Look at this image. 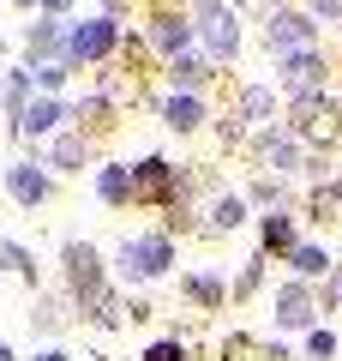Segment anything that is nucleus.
I'll return each mask as SVG.
<instances>
[{
	"label": "nucleus",
	"instance_id": "nucleus-10",
	"mask_svg": "<svg viewBox=\"0 0 342 361\" xmlns=\"http://www.w3.org/2000/svg\"><path fill=\"white\" fill-rule=\"evenodd\" d=\"M78 163H84V139H78V133H54L49 163H42V169H78Z\"/></svg>",
	"mask_w": 342,
	"mask_h": 361
},
{
	"label": "nucleus",
	"instance_id": "nucleus-12",
	"mask_svg": "<svg viewBox=\"0 0 342 361\" xmlns=\"http://www.w3.org/2000/svg\"><path fill=\"white\" fill-rule=\"evenodd\" d=\"M0 271H18V277L37 283V259H30V247H18V241H0Z\"/></svg>",
	"mask_w": 342,
	"mask_h": 361
},
{
	"label": "nucleus",
	"instance_id": "nucleus-3",
	"mask_svg": "<svg viewBox=\"0 0 342 361\" xmlns=\"http://www.w3.org/2000/svg\"><path fill=\"white\" fill-rule=\"evenodd\" d=\"M61 265H66L72 295L90 307V301L102 295V259H96V247H90V241H66V247H61Z\"/></svg>",
	"mask_w": 342,
	"mask_h": 361
},
{
	"label": "nucleus",
	"instance_id": "nucleus-17",
	"mask_svg": "<svg viewBox=\"0 0 342 361\" xmlns=\"http://www.w3.org/2000/svg\"><path fill=\"white\" fill-rule=\"evenodd\" d=\"M294 265H300V271H324L330 259H324V253H312V247H300V253H294Z\"/></svg>",
	"mask_w": 342,
	"mask_h": 361
},
{
	"label": "nucleus",
	"instance_id": "nucleus-8",
	"mask_svg": "<svg viewBox=\"0 0 342 361\" xmlns=\"http://www.w3.org/2000/svg\"><path fill=\"white\" fill-rule=\"evenodd\" d=\"M96 193L108 199V205H127V199H132V169L108 163V169H102V175H96Z\"/></svg>",
	"mask_w": 342,
	"mask_h": 361
},
{
	"label": "nucleus",
	"instance_id": "nucleus-14",
	"mask_svg": "<svg viewBox=\"0 0 342 361\" xmlns=\"http://www.w3.org/2000/svg\"><path fill=\"white\" fill-rule=\"evenodd\" d=\"M156 49H186V25H180V18H156Z\"/></svg>",
	"mask_w": 342,
	"mask_h": 361
},
{
	"label": "nucleus",
	"instance_id": "nucleus-20",
	"mask_svg": "<svg viewBox=\"0 0 342 361\" xmlns=\"http://www.w3.org/2000/svg\"><path fill=\"white\" fill-rule=\"evenodd\" d=\"M175 78H180V85H198L204 73H198V61H180V66H175Z\"/></svg>",
	"mask_w": 342,
	"mask_h": 361
},
{
	"label": "nucleus",
	"instance_id": "nucleus-11",
	"mask_svg": "<svg viewBox=\"0 0 342 361\" xmlns=\"http://www.w3.org/2000/svg\"><path fill=\"white\" fill-rule=\"evenodd\" d=\"M306 37H312V25L294 18V13H282L277 25H270V42H277V49H294V42H306Z\"/></svg>",
	"mask_w": 342,
	"mask_h": 361
},
{
	"label": "nucleus",
	"instance_id": "nucleus-9",
	"mask_svg": "<svg viewBox=\"0 0 342 361\" xmlns=\"http://www.w3.org/2000/svg\"><path fill=\"white\" fill-rule=\"evenodd\" d=\"M204 37H210L216 54H234V18H228L222 6H204Z\"/></svg>",
	"mask_w": 342,
	"mask_h": 361
},
{
	"label": "nucleus",
	"instance_id": "nucleus-4",
	"mask_svg": "<svg viewBox=\"0 0 342 361\" xmlns=\"http://www.w3.org/2000/svg\"><path fill=\"white\" fill-rule=\"evenodd\" d=\"M42 61H66V25L61 18H37L25 30V66H42Z\"/></svg>",
	"mask_w": 342,
	"mask_h": 361
},
{
	"label": "nucleus",
	"instance_id": "nucleus-21",
	"mask_svg": "<svg viewBox=\"0 0 342 361\" xmlns=\"http://www.w3.org/2000/svg\"><path fill=\"white\" fill-rule=\"evenodd\" d=\"M66 6H72V0H42V13H49V18H61Z\"/></svg>",
	"mask_w": 342,
	"mask_h": 361
},
{
	"label": "nucleus",
	"instance_id": "nucleus-24",
	"mask_svg": "<svg viewBox=\"0 0 342 361\" xmlns=\"http://www.w3.org/2000/svg\"><path fill=\"white\" fill-rule=\"evenodd\" d=\"M18 6H42V0H18Z\"/></svg>",
	"mask_w": 342,
	"mask_h": 361
},
{
	"label": "nucleus",
	"instance_id": "nucleus-7",
	"mask_svg": "<svg viewBox=\"0 0 342 361\" xmlns=\"http://www.w3.org/2000/svg\"><path fill=\"white\" fill-rule=\"evenodd\" d=\"M168 175H175V169H168L163 157H144V163L132 169V199H168Z\"/></svg>",
	"mask_w": 342,
	"mask_h": 361
},
{
	"label": "nucleus",
	"instance_id": "nucleus-22",
	"mask_svg": "<svg viewBox=\"0 0 342 361\" xmlns=\"http://www.w3.org/2000/svg\"><path fill=\"white\" fill-rule=\"evenodd\" d=\"M37 361H72V355H66V349H42Z\"/></svg>",
	"mask_w": 342,
	"mask_h": 361
},
{
	"label": "nucleus",
	"instance_id": "nucleus-6",
	"mask_svg": "<svg viewBox=\"0 0 342 361\" xmlns=\"http://www.w3.org/2000/svg\"><path fill=\"white\" fill-rule=\"evenodd\" d=\"M6 193H13L18 205H42V199H49V169L30 163V157L13 163V169H6Z\"/></svg>",
	"mask_w": 342,
	"mask_h": 361
},
{
	"label": "nucleus",
	"instance_id": "nucleus-5",
	"mask_svg": "<svg viewBox=\"0 0 342 361\" xmlns=\"http://www.w3.org/2000/svg\"><path fill=\"white\" fill-rule=\"evenodd\" d=\"M66 115H72V109H66L61 97H30L25 115H18V133H25V139H49V133H61Z\"/></svg>",
	"mask_w": 342,
	"mask_h": 361
},
{
	"label": "nucleus",
	"instance_id": "nucleus-13",
	"mask_svg": "<svg viewBox=\"0 0 342 361\" xmlns=\"http://www.w3.org/2000/svg\"><path fill=\"white\" fill-rule=\"evenodd\" d=\"M198 121H204L198 97H168V127H180V133H186V127H198Z\"/></svg>",
	"mask_w": 342,
	"mask_h": 361
},
{
	"label": "nucleus",
	"instance_id": "nucleus-2",
	"mask_svg": "<svg viewBox=\"0 0 342 361\" xmlns=\"http://www.w3.org/2000/svg\"><path fill=\"white\" fill-rule=\"evenodd\" d=\"M114 18L102 13V18H78V25H66V61L72 66H84V61H102V54L114 49Z\"/></svg>",
	"mask_w": 342,
	"mask_h": 361
},
{
	"label": "nucleus",
	"instance_id": "nucleus-1",
	"mask_svg": "<svg viewBox=\"0 0 342 361\" xmlns=\"http://www.w3.org/2000/svg\"><path fill=\"white\" fill-rule=\"evenodd\" d=\"M168 265H175V247H168L163 235H139V241L120 247V277H132V283H144V277H163Z\"/></svg>",
	"mask_w": 342,
	"mask_h": 361
},
{
	"label": "nucleus",
	"instance_id": "nucleus-15",
	"mask_svg": "<svg viewBox=\"0 0 342 361\" xmlns=\"http://www.w3.org/2000/svg\"><path fill=\"white\" fill-rule=\"evenodd\" d=\"M277 319H282V325H306V319H312V307H306L300 289H289V295H282V313H277Z\"/></svg>",
	"mask_w": 342,
	"mask_h": 361
},
{
	"label": "nucleus",
	"instance_id": "nucleus-16",
	"mask_svg": "<svg viewBox=\"0 0 342 361\" xmlns=\"http://www.w3.org/2000/svg\"><path fill=\"white\" fill-rule=\"evenodd\" d=\"M289 241H294V235H289V223H282V217L265 223V247H289Z\"/></svg>",
	"mask_w": 342,
	"mask_h": 361
},
{
	"label": "nucleus",
	"instance_id": "nucleus-19",
	"mask_svg": "<svg viewBox=\"0 0 342 361\" xmlns=\"http://www.w3.org/2000/svg\"><path fill=\"white\" fill-rule=\"evenodd\" d=\"M216 223H222V229H228V223H241V205H234V199H222V205H216Z\"/></svg>",
	"mask_w": 342,
	"mask_h": 361
},
{
	"label": "nucleus",
	"instance_id": "nucleus-18",
	"mask_svg": "<svg viewBox=\"0 0 342 361\" xmlns=\"http://www.w3.org/2000/svg\"><path fill=\"white\" fill-rule=\"evenodd\" d=\"M144 361H180V343H151V355Z\"/></svg>",
	"mask_w": 342,
	"mask_h": 361
},
{
	"label": "nucleus",
	"instance_id": "nucleus-23",
	"mask_svg": "<svg viewBox=\"0 0 342 361\" xmlns=\"http://www.w3.org/2000/svg\"><path fill=\"white\" fill-rule=\"evenodd\" d=\"M0 361H18V355H13V343H0Z\"/></svg>",
	"mask_w": 342,
	"mask_h": 361
}]
</instances>
